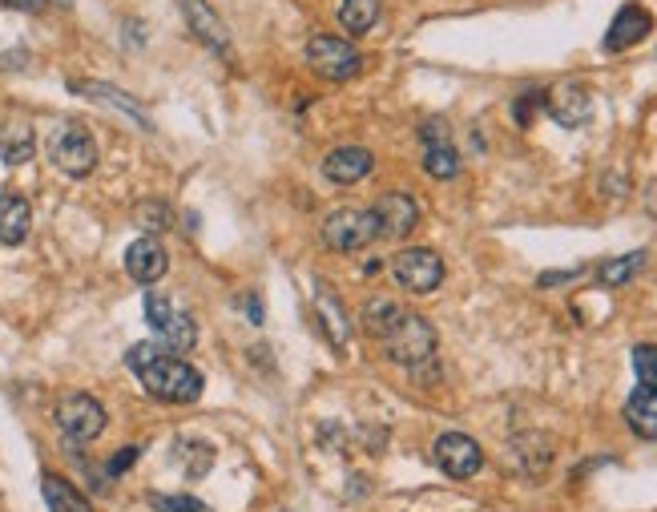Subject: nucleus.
Returning a JSON list of instances; mask_svg holds the SVG:
<instances>
[{
    "label": "nucleus",
    "instance_id": "nucleus-1",
    "mask_svg": "<svg viewBox=\"0 0 657 512\" xmlns=\"http://www.w3.org/2000/svg\"><path fill=\"white\" fill-rule=\"evenodd\" d=\"M129 371L142 380V387L162 404H194L202 396V380L198 368H190L186 359L170 351L166 343H138L126 351Z\"/></svg>",
    "mask_w": 657,
    "mask_h": 512
},
{
    "label": "nucleus",
    "instance_id": "nucleus-2",
    "mask_svg": "<svg viewBox=\"0 0 657 512\" xmlns=\"http://www.w3.org/2000/svg\"><path fill=\"white\" fill-rule=\"evenodd\" d=\"M384 351L387 359L400 363V368H424V363L436 359V328H431L424 315L403 311V319L384 340Z\"/></svg>",
    "mask_w": 657,
    "mask_h": 512
},
{
    "label": "nucleus",
    "instance_id": "nucleus-3",
    "mask_svg": "<svg viewBox=\"0 0 657 512\" xmlns=\"http://www.w3.org/2000/svg\"><path fill=\"white\" fill-rule=\"evenodd\" d=\"M49 162H53L65 178H89V174L98 170V142L89 138L86 126L65 121V126L49 138Z\"/></svg>",
    "mask_w": 657,
    "mask_h": 512
},
{
    "label": "nucleus",
    "instance_id": "nucleus-4",
    "mask_svg": "<svg viewBox=\"0 0 657 512\" xmlns=\"http://www.w3.org/2000/svg\"><path fill=\"white\" fill-rule=\"evenodd\" d=\"M307 65L327 81H351L363 73V53L344 37H331V33H314L307 41Z\"/></svg>",
    "mask_w": 657,
    "mask_h": 512
},
{
    "label": "nucleus",
    "instance_id": "nucleus-5",
    "mask_svg": "<svg viewBox=\"0 0 657 512\" xmlns=\"http://www.w3.org/2000/svg\"><path fill=\"white\" fill-rule=\"evenodd\" d=\"M53 420H57L61 436L73 444H89L98 440L101 432H105V408H101L98 399L86 396V392H65L57 399V408H53Z\"/></svg>",
    "mask_w": 657,
    "mask_h": 512
},
{
    "label": "nucleus",
    "instance_id": "nucleus-6",
    "mask_svg": "<svg viewBox=\"0 0 657 512\" xmlns=\"http://www.w3.org/2000/svg\"><path fill=\"white\" fill-rule=\"evenodd\" d=\"M379 239V222H375V210H356V206H344V210L327 214L323 222V242H327L335 255H351V251H363L368 242Z\"/></svg>",
    "mask_w": 657,
    "mask_h": 512
},
{
    "label": "nucleus",
    "instance_id": "nucleus-7",
    "mask_svg": "<svg viewBox=\"0 0 657 512\" xmlns=\"http://www.w3.org/2000/svg\"><path fill=\"white\" fill-rule=\"evenodd\" d=\"M145 319H150V328L157 331V340L166 343L170 351H190L194 343H198V328H194V319H190L186 311H178L170 303V295H157V291H150L145 295Z\"/></svg>",
    "mask_w": 657,
    "mask_h": 512
},
{
    "label": "nucleus",
    "instance_id": "nucleus-8",
    "mask_svg": "<svg viewBox=\"0 0 657 512\" xmlns=\"http://www.w3.org/2000/svg\"><path fill=\"white\" fill-rule=\"evenodd\" d=\"M391 274L403 291L412 295H431L436 286L443 283V258L428 246H408L400 255L391 258Z\"/></svg>",
    "mask_w": 657,
    "mask_h": 512
},
{
    "label": "nucleus",
    "instance_id": "nucleus-9",
    "mask_svg": "<svg viewBox=\"0 0 657 512\" xmlns=\"http://www.w3.org/2000/svg\"><path fill=\"white\" fill-rule=\"evenodd\" d=\"M431 460L452 481H468V476H476V472L485 469L480 444L472 440V436H464V432H443L440 440L431 444Z\"/></svg>",
    "mask_w": 657,
    "mask_h": 512
},
{
    "label": "nucleus",
    "instance_id": "nucleus-10",
    "mask_svg": "<svg viewBox=\"0 0 657 512\" xmlns=\"http://www.w3.org/2000/svg\"><path fill=\"white\" fill-rule=\"evenodd\" d=\"M654 33V13L645 4H621L605 33V53H626Z\"/></svg>",
    "mask_w": 657,
    "mask_h": 512
},
{
    "label": "nucleus",
    "instance_id": "nucleus-11",
    "mask_svg": "<svg viewBox=\"0 0 657 512\" xmlns=\"http://www.w3.org/2000/svg\"><path fill=\"white\" fill-rule=\"evenodd\" d=\"M544 110L561 129H581L593 117V93L585 86H577V81H565V86H557L544 98Z\"/></svg>",
    "mask_w": 657,
    "mask_h": 512
},
{
    "label": "nucleus",
    "instance_id": "nucleus-12",
    "mask_svg": "<svg viewBox=\"0 0 657 512\" xmlns=\"http://www.w3.org/2000/svg\"><path fill=\"white\" fill-rule=\"evenodd\" d=\"M372 210H375V222H379V239H403V234H412V230L420 227V206H415V199L403 194V190L384 194Z\"/></svg>",
    "mask_w": 657,
    "mask_h": 512
},
{
    "label": "nucleus",
    "instance_id": "nucleus-13",
    "mask_svg": "<svg viewBox=\"0 0 657 512\" xmlns=\"http://www.w3.org/2000/svg\"><path fill=\"white\" fill-rule=\"evenodd\" d=\"M126 271H129V279H133V283L150 286V283H157L162 274L170 271V255H166V246H162V242L145 234V239H138L126 251Z\"/></svg>",
    "mask_w": 657,
    "mask_h": 512
},
{
    "label": "nucleus",
    "instance_id": "nucleus-14",
    "mask_svg": "<svg viewBox=\"0 0 657 512\" xmlns=\"http://www.w3.org/2000/svg\"><path fill=\"white\" fill-rule=\"evenodd\" d=\"M372 170H375V157L372 150H363V145H339V150H331V154L323 157V174H327L335 185H356Z\"/></svg>",
    "mask_w": 657,
    "mask_h": 512
},
{
    "label": "nucleus",
    "instance_id": "nucleus-15",
    "mask_svg": "<svg viewBox=\"0 0 657 512\" xmlns=\"http://www.w3.org/2000/svg\"><path fill=\"white\" fill-rule=\"evenodd\" d=\"M182 4V16H186L190 33L198 37L206 49H215V53H227V25L215 16V9L206 4V0H178Z\"/></svg>",
    "mask_w": 657,
    "mask_h": 512
},
{
    "label": "nucleus",
    "instance_id": "nucleus-16",
    "mask_svg": "<svg viewBox=\"0 0 657 512\" xmlns=\"http://www.w3.org/2000/svg\"><path fill=\"white\" fill-rule=\"evenodd\" d=\"M69 93H81V98H93L101 101V105H114V110H121L126 117H133L138 126L150 129V114L142 110V101L138 98H129L126 89H114V86H105V81H69Z\"/></svg>",
    "mask_w": 657,
    "mask_h": 512
},
{
    "label": "nucleus",
    "instance_id": "nucleus-17",
    "mask_svg": "<svg viewBox=\"0 0 657 512\" xmlns=\"http://www.w3.org/2000/svg\"><path fill=\"white\" fill-rule=\"evenodd\" d=\"M29 227H33V210H29V199L25 194H0V242L4 246H21L29 239Z\"/></svg>",
    "mask_w": 657,
    "mask_h": 512
},
{
    "label": "nucleus",
    "instance_id": "nucleus-18",
    "mask_svg": "<svg viewBox=\"0 0 657 512\" xmlns=\"http://www.w3.org/2000/svg\"><path fill=\"white\" fill-rule=\"evenodd\" d=\"M314 319L323 323V331L331 335V343L335 347H347V335H351V328H347V311L344 303L335 299V291H331L327 283H314Z\"/></svg>",
    "mask_w": 657,
    "mask_h": 512
},
{
    "label": "nucleus",
    "instance_id": "nucleus-19",
    "mask_svg": "<svg viewBox=\"0 0 657 512\" xmlns=\"http://www.w3.org/2000/svg\"><path fill=\"white\" fill-rule=\"evenodd\" d=\"M626 424L633 436L657 440V392L654 387H637V392L626 399Z\"/></svg>",
    "mask_w": 657,
    "mask_h": 512
},
{
    "label": "nucleus",
    "instance_id": "nucleus-20",
    "mask_svg": "<svg viewBox=\"0 0 657 512\" xmlns=\"http://www.w3.org/2000/svg\"><path fill=\"white\" fill-rule=\"evenodd\" d=\"M403 319V307L396 299H387V295H375V299L363 303V311H359V323H363V331L372 335V340L384 343L387 335H391V328Z\"/></svg>",
    "mask_w": 657,
    "mask_h": 512
},
{
    "label": "nucleus",
    "instance_id": "nucleus-21",
    "mask_svg": "<svg viewBox=\"0 0 657 512\" xmlns=\"http://www.w3.org/2000/svg\"><path fill=\"white\" fill-rule=\"evenodd\" d=\"M41 497L44 504H49V512H93V504H89L65 476H53V472L41 476Z\"/></svg>",
    "mask_w": 657,
    "mask_h": 512
},
{
    "label": "nucleus",
    "instance_id": "nucleus-22",
    "mask_svg": "<svg viewBox=\"0 0 657 512\" xmlns=\"http://www.w3.org/2000/svg\"><path fill=\"white\" fill-rule=\"evenodd\" d=\"M379 21V0H344L339 4V25H344L351 37L368 33Z\"/></svg>",
    "mask_w": 657,
    "mask_h": 512
},
{
    "label": "nucleus",
    "instance_id": "nucleus-23",
    "mask_svg": "<svg viewBox=\"0 0 657 512\" xmlns=\"http://www.w3.org/2000/svg\"><path fill=\"white\" fill-rule=\"evenodd\" d=\"M645 251H633V255H621V258H609V263H601L597 267V283L601 286H621V283H629L633 274L642 271L645 267Z\"/></svg>",
    "mask_w": 657,
    "mask_h": 512
},
{
    "label": "nucleus",
    "instance_id": "nucleus-24",
    "mask_svg": "<svg viewBox=\"0 0 657 512\" xmlns=\"http://www.w3.org/2000/svg\"><path fill=\"white\" fill-rule=\"evenodd\" d=\"M424 170H428V178H436V182L456 178V174H460V154L452 150V142H431L428 150H424Z\"/></svg>",
    "mask_w": 657,
    "mask_h": 512
},
{
    "label": "nucleus",
    "instance_id": "nucleus-25",
    "mask_svg": "<svg viewBox=\"0 0 657 512\" xmlns=\"http://www.w3.org/2000/svg\"><path fill=\"white\" fill-rule=\"evenodd\" d=\"M173 452H178V460L186 464V476H194V481L215 469V448H210L206 440H190L186 436V440L173 444Z\"/></svg>",
    "mask_w": 657,
    "mask_h": 512
},
{
    "label": "nucleus",
    "instance_id": "nucleus-26",
    "mask_svg": "<svg viewBox=\"0 0 657 512\" xmlns=\"http://www.w3.org/2000/svg\"><path fill=\"white\" fill-rule=\"evenodd\" d=\"M33 150H37V142H33L29 129L0 138V162H4V166H25V162L33 157Z\"/></svg>",
    "mask_w": 657,
    "mask_h": 512
},
{
    "label": "nucleus",
    "instance_id": "nucleus-27",
    "mask_svg": "<svg viewBox=\"0 0 657 512\" xmlns=\"http://www.w3.org/2000/svg\"><path fill=\"white\" fill-rule=\"evenodd\" d=\"M629 359H633V371H637L642 387H654V392H657V347H654V343H637Z\"/></svg>",
    "mask_w": 657,
    "mask_h": 512
},
{
    "label": "nucleus",
    "instance_id": "nucleus-28",
    "mask_svg": "<svg viewBox=\"0 0 657 512\" xmlns=\"http://www.w3.org/2000/svg\"><path fill=\"white\" fill-rule=\"evenodd\" d=\"M544 89H529V93H520V98L513 101V117H516V126H532V114L544 105Z\"/></svg>",
    "mask_w": 657,
    "mask_h": 512
},
{
    "label": "nucleus",
    "instance_id": "nucleus-29",
    "mask_svg": "<svg viewBox=\"0 0 657 512\" xmlns=\"http://www.w3.org/2000/svg\"><path fill=\"white\" fill-rule=\"evenodd\" d=\"M150 509L154 512H210L198 497H162V492L150 497Z\"/></svg>",
    "mask_w": 657,
    "mask_h": 512
},
{
    "label": "nucleus",
    "instance_id": "nucleus-30",
    "mask_svg": "<svg viewBox=\"0 0 657 512\" xmlns=\"http://www.w3.org/2000/svg\"><path fill=\"white\" fill-rule=\"evenodd\" d=\"M138 456H142V448H121V452H114V460L105 464V472H110V476H121L126 469L138 464Z\"/></svg>",
    "mask_w": 657,
    "mask_h": 512
},
{
    "label": "nucleus",
    "instance_id": "nucleus-31",
    "mask_svg": "<svg viewBox=\"0 0 657 512\" xmlns=\"http://www.w3.org/2000/svg\"><path fill=\"white\" fill-rule=\"evenodd\" d=\"M572 279H581V267H572V271H549V274H541L537 283H541V286H557V283H572Z\"/></svg>",
    "mask_w": 657,
    "mask_h": 512
},
{
    "label": "nucleus",
    "instance_id": "nucleus-32",
    "mask_svg": "<svg viewBox=\"0 0 657 512\" xmlns=\"http://www.w3.org/2000/svg\"><path fill=\"white\" fill-rule=\"evenodd\" d=\"M0 4H9V9H21V13H41L49 0H0Z\"/></svg>",
    "mask_w": 657,
    "mask_h": 512
},
{
    "label": "nucleus",
    "instance_id": "nucleus-33",
    "mask_svg": "<svg viewBox=\"0 0 657 512\" xmlns=\"http://www.w3.org/2000/svg\"><path fill=\"white\" fill-rule=\"evenodd\" d=\"M138 218H142V222H150V218H154V230H162V222H166V206H154V210H150V206H142V210H138Z\"/></svg>",
    "mask_w": 657,
    "mask_h": 512
},
{
    "label": "nucleus",
    "instance_id": "nucleus-34",
    "mask_svg": "<svg viewBox=\"0 0 657 512\" xmlns=\"http://www.w3.org/2000/svg\"><path fill=\"white\" fill-rule=\"evenodd\" d=\"M243 307H246V311H250V323H255V328H258V323H262V303H258V295L243 299Z\"/></svg>",
    "mask_w": 657,
    "mask_h": 512
},
{
    "label": "nucleus",
    "instance_id": "nucleus-35",
    "mask_svg": "<svg viewBox=\"0 0 657 512\" xmlns=\"http://www.w3.org/2000/svg\"><path fill=\"white\" fill-rule=\"evenodd\" d=\"M379 271H384V263H379V258H372V263L363 267V274H379Z\"/></svg>",
    "mask_w": 657,
    "mask_h": 512
}]
</instances>
